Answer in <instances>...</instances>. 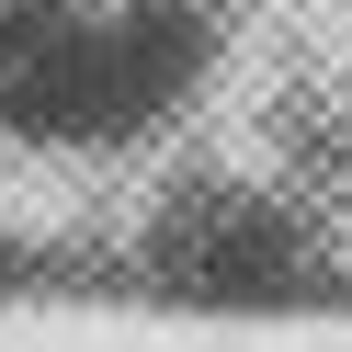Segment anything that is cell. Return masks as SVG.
Segmentation results:
<instances>
[{
    "label": "cell",
    "instance_id": "7a4b0ae2",
    "mask_svg": "<svg viewBox=\"0 0 352 352\" xmlns=\"http://www.w3.org/2000/svg\"><path fill=\"white\" fill-rule=\"evenodd\" d=\"M160 273L182 296H296L318 273V228L273 182H205L193 205H170Z\"/></svg>",
    "mask_w": 352,
    "mask_h": 352
},
{
    "label": "cell",
    "instance_id": "6da1fadb",
    "mask_svg": "<svg viewBox=\"0 0 352 352\" xmlns=\"http://www.w3.org/2000/svg\"><path fill=\"white\" fill-rule=\"evenodd\" d=\"M216 0H0V148L125 160L216 80Z\"/></svg>",
    "mask_w": 352,
    "mask_h": 352
},
{
    "label": "cell",
    "instance_id": "3957f363",
    "mask_svg": "<svg viewBox=\"0 0 352 352\" xmlns=\"http://www.w3.org/2000/svg\"><path fill=\"white\" fill-rule=\"evenodd\" d=\"M216 12H228V0H216Z\"/></svg>",
    "mask_w": 352,
    "mask_h": 352
}]
</instances>
